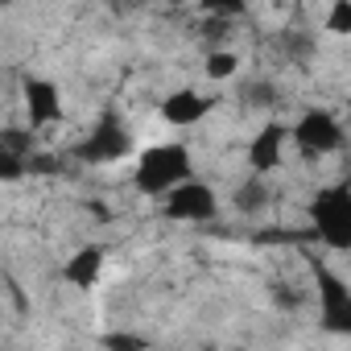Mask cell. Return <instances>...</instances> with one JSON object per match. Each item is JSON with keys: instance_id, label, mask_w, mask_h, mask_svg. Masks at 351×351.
<instances>
[{"instance_id": "13", "label": "cell", "mask_w": 351, "mask_h": 351, "mask_svg": "<svg viewBox=\"0 0 351 351\" xmlns=\"http://www.w3.org/2000/svg\"><path fill=\"white\" fill-rule=\"evenodd\" d=\"M99 347L104 351H149V339H141L132 330H108V335H99Z\"/></svg>"}, {"instance_id": "3", "label": "cell", "mask_w": 351, "mask_h": 351, "mask_svg": "<svg viewBox=\"0 0 351 351\" xmlns=\"http://www.w3.org/2000/svg\"><path fill=\"white\" fill-rule=\"evenodd\" d=\"M161 215L169 223H211L219 215V195L211 182L203 178H191L182 186H173L165 199H161Z\"/></svg>"}, {"instance_id": "14", "label": "cell", "mask_w": 351, "mask_h": 351, "mask_svg": "<svg viewBox=\"0 0 351 351\" xmlns=\"http://www.w3.org/2000/svg\"><path fill=\"white\" fill-rule=\"evenodd\" d=\"M25 173V161H21V153L17 149H9L5 141H0V182H17Z\"/></svg>"}, {"instance_id": "10", "label": "cell", "mask_w": 351, "mask_h": 351, "mask_svg": "<svg viewBox=\"0 0 351 351\" xmlns=\"http://www.w3.org/2000/svg\"><path fill=\"white\" fill-rule=\"evenodd\" d=\"M104 265H108V252H104L99 244H83V248H75V252L66 256V265H62V281L87 293V289L99 281Z\"/></svg>"}, {"instance_id": "16", "label": "cell", "mask_w": 351, "mask_h": 351, "mask_svg": "<svg viewBox=\"0 0 351 351\" xmlns=\"http://www.w3.org/2000/svg\"><path fill=\"white\" fill-rule=\"evenodd\" d=\"M273 95H277V91H273V83H252V87L244 91V99H248L252 108H269V104H273Z\"/></svg>"}, {"instance_id": "5", "label": "cell", "mask_w": 351, "mask_h": 351, "mask_svg": "<svg viewBox=\"0 0 351 351\" xmlns=\"http://www.w3.org/2000/svg\"><path fill=\"white\" fill-rule=\"evenodd\" d=\"M128 153H132V132H128V124L116 112H104L99 124L79 145V157L91 161V165H112V161H124Z\"/></svg>"}, {"instance_id": "2", "label": "cell", "mask_w": 351, "mask_h": 351, "mask_svg": "<svg viewBox=\"0 0 351 351\" xmlns=\"http://www.w3.org/2000/svg\"><path fill=\"white\" fill-rule=\"evenodd\" d=\"M310 219H314V236L326 248L335 252L351 248V191L343 182L318 186V195L310 199Z\"/></svg>"}, {"instance_id": "8", "label": "cell", "mask_w": 351, "mask_h": 351, "mask_svg": "<svg viewBox=\"0 0 351 351\" xmlns=\"http://www.w3.org/2000/svg\"><path fill=\"white\" fill-rule=\"evenodd\" d=\"M211 108H215V99H211L207 91H199V87H178V91H169V95L161 99V120L173 124V128H195V124H203V120L211 116Z\"/></svg>"}, {"instance_id": "12", "label": "cell", "mask_w": 351, "mask_h": 351, "mask_svg": "<svg viewBox=\"0 0 351 351\" xmlns=\"http://www.w3.org/2000/svg\"><path fill=\"white\" fill-rule=\"evenodd\" d=\"M236 71H240V54H236V50H211V54H207V79L223 83V79H232Z\"/></svg>"}, {"instance_id": "15", "label": "cell", "mask_w": 351, "mask_h": 351, "mask_svg": "<svg viewBox=\"0 0 351 351\" xmlns=\"http://www.w3.org/2000/svg\"><path fill=\"white\" fill-rule=\"evenodd\" d=\"M326 34H351V0H335L326 9Z\"/></svg>"}, {"instance_id": "11", "label": "cell", "mask_w": 351, "mask_h": 351, "mask_svg": "<svg viewBox=\"0 0 351 351\" xmlns=\"http://www.w3.org/2000/svg\"><path fill=\"white\" fill-rule=\"evenodd\" d=\"M232 207H236V211H244V215L265 211V207H269V182H265V178H256V173H248V178L232 191Z\"/></svg>"}, {"instance_id": "6", "label": "cell", "mask_w": 351, "mask_h": 351, "mask_svg": "<svg viewBox=\"0 0 351 351\" xmlns=\"http://www.w3.org/2000/svg\"><path fill=\"white\" fill-rule=\"evenodd\" d=\"M318 326L326 335H351V285L330 273V269H318Z\"/></svg>"}, {"instance_id": "7", "label": "cell", "mask_w": 351, "mask_h": 351, "mask_svg": "<svg viewBox=\"0 0 351 351\" xmlns=\"http://www.w3.org/2000/svg\"><path fill=\"white\" fill-rule=\"evenodd\" d=\"M21 104L29 116V128H50L62 120V87L54 79H25L21 83Z\"/></svg>"}, {"instance_id": "9", "label": "cell", "mask_w": 351, "mask_h": 351, "mask_svg": "<svg viewBox=\"0 0 351 351\" xmlns=\"http://www.w3.org/2000/svg\"><path fill=\"white\" fill-rule=\"evenodd\" d=\"M285 141H289V128L281 120H269L261 132H252V141H248V165H252L256 178H265V173H273L281 165Z\"/></svg>"}, {"instance_id": "4", "label": "cell", "mask_w": 351, "mask_h": 351, "mask_svg": "<svg viewBox=\"0 0 351 351\" xmlns=\"http://www.w3.org/2000/svg\"><path fill=\"white\" fill-rule=\"evenodd\" d=\"M289 141H293L306 157H326V153L343 149L347 132H343V124H339L335 112H326V108H310V112H302V116L289 124Z\"/></svg>"}, {"instance_id": "1", "label": "cell", "mask_w": 351, "mask_h": 351, "mask_svg": "<svg viewBox=\"0 0 351 351\" xmlns=\"http://www.w3.org/2000/svg\"><path fill=\"white\" fill-rule=\"evenodd\" d=\"M195 178V153L178 141H165V145H149L136 153L132 165V191L145 199H165L173 186H182Z\"/></svg>"}]
</instances>
